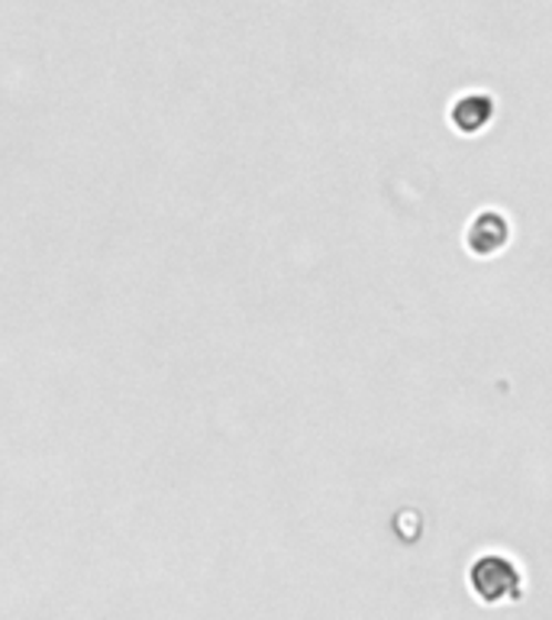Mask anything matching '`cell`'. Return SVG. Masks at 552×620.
I'll list each match as a JSON object with an SVG mask.
<instances>
[{"instance_id": "obj_2", "label": "cell", "mask_w": 552, "mask_h": 620, "mask_svg": "<svg viewBox=\"0 0 552 620\" xmlns=\"http://www.w3.org/2000/svg\"><path fill=\"white\" fill-rule=\"evenodd\" d=\"M508 243V220L494 211H484L481 217L472 220L469 226V250L479 256H491Z\"/></svg>"}, {"instance_id": "obj_3", "label": "cell", "mask_w": 552, "mask_h": 620, "mask_svg": "<svg viewBox=\"0 0 552 620\" xmlns=\"http://www.w3.org/2000/svg\"><path fill=\"white\" fill-rule=\"evenodd\" d=\"M491 110H494V104H491V98L488 94H462L456 104H452V123L462 130V133H476V130H481L488 120H491Z\"/></svg>"}, {"instance_id": "obj_1", "label": "cell", "mask_w": 552, "mask_h": 620, "mask_svg": "<svg viewBox=\"0 0 552 620\" xmlns=\"http://www.w3.org/2000/svg\"><path fill=\"white\" fill-rule=\"evenodd\" d=\"M472 588L481 601H504L520 594V569L508 556L484 552L472 562Z\"/></svg>"}]
</instances>
